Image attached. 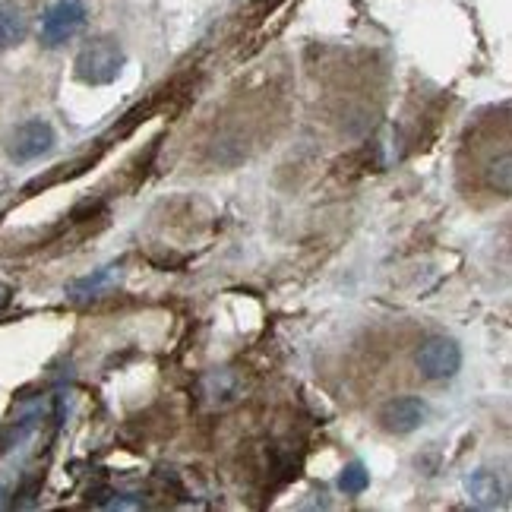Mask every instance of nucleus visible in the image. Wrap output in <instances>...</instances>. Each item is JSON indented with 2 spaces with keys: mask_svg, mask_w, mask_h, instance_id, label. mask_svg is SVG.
Listing matches in <instances>:
<instances>
[{
  "mask_svg": "<svg viewBox=\"0 0 512 512\" xmlns=\"http://www.w3.org/2000/svg\"><path fill=\"white\" fill-rule=\"evenodd\" d=\"M124 70V51L114 38H95L76 57V76L86 86H108Z\"/></svg>",
  "mask_w": 512,
  "mask_h": 512,
  "instance_id": "obj_1",
  "label": "nucleus"
},
{
  "mask_svg": "<svg viewBox=\"0 0 512 512\" xmlns=\"http://www.w3.org/2000/svg\"><path fill=\"white\" fill-rule=\"evenodd\" d=\"M86 19H89V10L83 0H54L42 16L38 38H42L45 48H61L86 29Z\"/></svg>",
  "mask_w": 512,
  "mask_h": 512,
  "instance_id": "obj_2",
  "label": "nucleus"
},
{
  "mask_svg": "<svg viewBox=\"0 0 512 512\" xmlns=\"http://www.w3.org/2000/svg\"><path fill=\"white\" fill-rule=\"evenodd\" d=\"M7 155L13 162L26 165V162H35L48 155L54 149V127L42 117H29V121L16 124L10 133H7Z\"/></svg>",
  "mask_w": 512,
  "mask_h": 512,
  "instance_id": "obj_3",
  "label": "nucleus"
},
{
  "mask_svg": "<svg viewBox=\"0 0 512 512\" xmlns=\"http://www.w3.org/2000/svg\"><path fill=\"white\" fill-rule=\"evenodd\" d=\"M418 370L424 373V380H452L462 367V348L446 339V336H430L421 348H418Z\"/></svg>",
  "mask_w": 512,
  "mask_h": 512,
  "instance_id": "obj_4",
  "label": "nucleus"
},
{
  "mask_svg": "<svg viewBox=\"0 0 512 512\" xmlns=\"http://www.w3.org/2000/svg\"><path fill=\"white\" fill-rule=\"evenodd\" d=\"M380 421L389 433H411L418 430L427 421V405L418 396H402L386 402V408L380 411Z\"/></svg>",
  "mask_w": 512,
  "mask_h": 512,
  "instance_id": "obj_5",
  "label": "nucleus"
},
{
  "mask_svg": "<svg viewBox=\"0 0 512 512\" xmlns=\"http://www.w3.org/2000/svg\"><path fill=\"white\" fill-rule=\"evenodd\" d=\"M465 494L475 506L497 509V506H506V481L494 468H478L465 478Z\"/></svg>",
  "mask_w": 512,
  "mask_h": 512,
  "instance_id": "obj_6",
  "label": "nucleus"
},
{
  "mask_svg": "<svg viewBox=\"0 0 512 512\" xmlns=\"http://www.w3.org/2000/svg\"><path fill=\"white\" fill-rule=\"evenodd\" d=\"M26 32H29L26 13L16 4H0V51H10L16 45H23Z\"/></svg>",
  "mask_w": 512,
  "mask_h": 512,
  "instance_id": "obj_7",
  "label": "nucleus"
},
{
  "mask_svg": "<svg viewBox=\"0 0 512 512\" xmlns=\"http://www.w3.org/2000/svg\"><path fill=\"white\" fill-rule=\"evenodd\" d=\"M117 275H121V269L117 266H105V269H98L95 275H86V279H76L67 294L73 301H89V298H102V294L117 282Z\"/></svg>",
  "mask_w": 512,
  "mask_h": 512,
  "instance_id": "obj_8",
  "label": "nucleus"
},
{
  "mask_svg": "<svg viewBox=\"0 0 512 512\" xmlns=\"http://www.w3.org/2000/svg\"><path fill=\"white\" fill-rule=\"evenodd\" d=\"M367 484H370V471H367L361 462H351V465L342 471V478H339L342 494H348V497H358V494H364Z\"/></svg>",
  "mask_w": 512,
  "mask_h": 512,
  "instance_id": "obj_9",
  "label": "nucleus"
},
{
  "mask_svg": "<svg viewBox=\"0 0 512 512\" xmlns=\"http://www.w3.org/2000/svg\"><path fill=\"white\" fill-rule=\"evenodd\" d=\"M487 184L490 190H497V193H509L512 190V171H509V152L500 155V162H490L487 168Z\"/></svg>",
  "mask_w": 512,
  "mask_h": 512,
  "instance_id": "obj_10",
  "label": "nucleus"
},
{
  "mask_svg": "<svg viewBox=\"0 0 512 512\" xmlns=\"http://www.w3.org/2000/svg\"><path fill=\"white\" fill-rule=\"evenodd\" d=\"M7 301H10V288H7V285H0V310L7 307Z\"/></svg>",
  "mask_w": 512,
  "mask_h": 512,
  "instance_id": "obj_11",
  "label": "nucleus"
}]
</instances>
